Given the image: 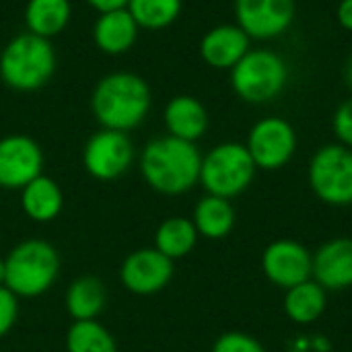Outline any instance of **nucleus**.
<instances>
[{"label": "nucleus", "instance_id": "1", "mask_svg": "<svg viewBox=\"0 0 352 352\" xmlns=\"http://www.w3.org/2000/svg\"><path fill=\"white\" fill-rule=\"evenodd\" d=\"M202 153L196 142L159 136L144 144L138 157L142 179L163 196H182L200 184Z\"/></svg>", "mask_w": 352, "mask_h": 352}, {"label": "nucleus", "instance_id": "2", "mask_svg": "<svg viewBox=\"0 0 352 352\" xmlns=\"http://www.w3.org/2000/svg\"><path fill=\"white\" fill-rule=\"evenodd\" d=\"M153 95L148 82L126 70L105 74L91 93V111L101 128L130 132L151 111Z\"/></svg>", "mask_w": 352, "mask_h": 352}, {"label": "nucleus", "instance_id": "3", "mask_svg": "<svg viewBox=\"0 0 352 352\" xmlns=\"http://www.w3.org/2000/svg\"><path fill=\"white\" fill-rule=\"evenodd\" d=\"M56 52L50 39L29 31L14 35L0 52V78L19 93L45 87L56 72Z\"/></svg>", "mask_w": 352, "mask_h": 352}, {"label": "nucleus", "instance_id": "4", "mask_svg": "<svg viewBox=\"0 0 352 352\" xmlns=\"http://www.w3.org/2000/svg\"><path fill=\"white\" fill-rule=\"evenodd\" d=\"M60 274V256L43 239H25L4 258V287L19 299H35L47 293Z\"/></svg>", "mask_w": 352, "mask_h": 352}, {"label": "nucleus", "instance_id": "5", "mask_svg": "<svg viewBox=\"0 0 352 352\" xmlns=\"http://www.w3.org/2000/svg\"><path fill=\"white\" fill-rule=\"evenodd\" d=\"M229 72L233 93L254 105L274 101L289 85L287 60L266 47L250 50Z\"/></svg>", "mask_w": 352, "mask_h": 352}, {"label": "nucleus", "instance_id": "6", "mask_svg": "<svg viewBox=\"0 0 352 352\" xmlns=\"http://www.w3.org/2000/svg\"><path fill=\"white\" fill-rule=\"evenodd\" d=\"M256 171L258 167L252 161L245 144L221 142L202 155L200 186L206 194L233 200L254 184Z\"/></svg>", "mask_w": 352, "mask_h": 352}, {"label": "nucleus", "instance_id": "7", "mask_svg": "<svg viewBox=\"0 0 352 352\" xmlns=\"http://www.w3.org/2000/svg\"><path fill=\"white\" fill-rule=\"evenodd\" d=\"M307 182L324 204L352 206V148L340 142L318 148L309 161Z\"/></svg>", "mask_w": 352, "mask_h": 352}, {"label": "nucleus", "instance_id": "8", "mask_svg": "<svg viewBox=\"0 0 352 352\" xmlns=\"http://www.w3.org/2000/svg\"><path fill=\"white\" fill-rule=\"evenodd\" d=\"M245 148L258 169L276 171L293 161L297 153V132L289 120L266 116L250 128Z\"/></svg>", "mask_w": 352, "mask_h": 352}, {"label": "nucleus", "instance_id": "9", "mask_svg": "<svg viewBox=\"0 0 352 352\" xmlns=\"http://www.w3.org/2000/svg\"><path fill=\"white\" fill-rule=\"evenodd\" d=\"M136 159L128 132L97 130L82 146V165L87 173L99 182H113L126 175Z\"/></svg>", "mask_w": 352, "mask_h": 352}, {"label": "nucleus", "instance_id": "10", "mask_svg": "<svg viewBox=\"0 0 352 352\" xmlns=\"http://www.w3.org/2000/svg\"><path fill=\"white\" fill-rule=\"evenodd\" d=\"M235 23L250 39L268 41L287 33L295 21V0H235Z\"/></svg>", "mask_w": 352, "mask_h": 352}, {"label": "nucleus", "instance_id": "11", "mask_svg": "<svg viewBox=\"0 0 352 352\" xmlns=\"http://www.w3.org/2000/svg\"><path fill=\"white\" fill-rule=\"evenodd\" d=\"M314 254L295 239H276L262 252V272L268 283L289 291L311 278Z\"/></svg>", "mask_w": 352, "mask_h": 352}, {"label": "nucleus", "instance_id": "12", "mask_svg": "<svg viewBox=\"0 0 352 352\" xmlns=\"http://www.w3.org/2000/svg\"><path fill=\"white\" fill-rule=\"evenodd\" d=\"M173 272V260H169L155 248H142L126 256L120 266V280L128 293L148 297L167 289Z\"/></svg>", "mask_w": 352, "mask_h": 352}, {"label": "nucleus", "instance_id": "13", "mask_svg": "<svg viewBox=\"0 0 352 352\" xmlns=\"http://www.w3.org/2000/svg\"><path fill=\"white\" fill-rule=\"evenodd\" d=\"M43 171L41 146L27 134L0 138V188L23 190Z\"/></svg>", "mask_w": 352, "mask_h": 352}, {"label": "nucleus", "instance_id": "14", "mask_svg": "<svg viewBox=\"0 0 352 352\" xmlns=\"http://www.w3.org/2000/svg\"><path fill=\"white\" fill-rule=\"evenodd\" d=\"M311 278L330 291L352 289V237H334L314 252Z\"/></svg>", "mask_w": 352, "mask_h": 352}, {"label": "nucleus", "instance_id": "15", "mask_svg": "<svg viewBox=\"0 0 352 352\" xmlns=\"http://www.w3.org/2000/svg\"><path fill=\"white\" fill-rule=\"evenodd\" d=\"M250 50L252 39L237 23L217 25L200 39V58L214 70H231Z\"/></svg>", "mask_w": 352, "mask_h": 352}, {"label": "nucleus", "instance_id": "16", "mask_svg": "<svg viewBox=\"0 0 352 352\" xmlns=\"http://www.w3.org/2000/svg\"><path fill=\"white\" fill-rule=\"evenodd\" d=\"M140 27L128 8L99 12L93 23V43L107 56H122L136 45Z\"/></svg>", "mask_w": 352, "mask_h": 352}, {"label": "nucleus", "instance_id": "17", "mask_svg": "<svg viewBox=\"0 0 352 352\" xmlns=\"http://www.w3.org/2000/svg\"><path fill=\"white\" fill-rule=\"evenodd\" d=\"M163 122L169 136L198 142L208 130V111L202 101L192 95H175L163 111Z\"/></svg>", "mask_w": 352, "mask_h": 352}, {"label": "nucleus", "instance_id": "18", "mask_svg": "<svg viewBox=\"0 0 352 352\" xmlns=\"http://www.w3.org/2000/svg\"><path fill=\"white\" fill-rule=\"evenodd\" d=\"M235 221H237V214H235L231 200L212 196V194L202 196L196 202L194 212H192V223L198 235L210 241L225 239L233 231Z\"/></svg>", "mask_w": 352, "mask_h": 352}, {"label": "nucleus", "instance_id": "19", "mask_svg": "<svg viewBox=\"0 0 352 352\" xmlns=\"http://www.w3.org/2000/svg\"><path fill=\"white\" fill-rule=\"evenodd\" d=\"M62 206L64 194L60 186L43 173L21 190V208L33 223H52L62 212Z\"/></svg>", "mask_w": 352, "mask_h": 352}, {"label": "nucleus", "instance_id": "20", "mask_svg": "<svg viewBox=\"0 0 352 352\" xmlns=\"http://www.w3.org/2000/svg\"><path fill=\"white\" fill-rule=\"evenodd\" d=\"M107 305L105 285L95 276H78L74 278L64 293L66 314L74 322L97 320Z\"/></svg>", "mask_w": 352, "mask_h": 352}, {"label": "nucleus", "instance_id": "21", "mask_svg": "<svg viewBox=\"0 0 352 352\" xmlns=\"http://www.w3.org/2000/svg\"><path fill=\"white\" fill-rule=\"evenodd\" d=\"M285 314L293 324L311 326L316 324L328 307V291L320 287L314 278L285 291L283 301Z\"/></svg>", "mask_w": 352, "mask_h": 352}, {"label": "nucleus", "instance_id": "22", "mask_svg": "<svg viewBox=\"0 0 352 352\" xmlns=\"http://www.w3.org/2000/svg\"><path fill=\"white\" fill-rule=\"evenodd\" d=\"M72 19L70 0H27L25 27L29 33L52 39L66 31Z\"/></svg>", "mask_w": 352, "mask_h": 352}, {"label": "nucleus", "instance_id": "23", "mask_svg": "<svg viewBox=\"0 0 352 352\" xmlns=\"http://www.w3.org/2000/svg\"><path fill=\"white\" fill-rule=\"evenodd\" d=\"M198 231L192 223V219L186 217H169L161 221V225L155 231V250H159L169 260H182L198 243Z\"/></svg>", "mask_w": 352, "mask_h": 352}, {"label": "nucleus", "instance_id": "24", "mask_svg": "<svg viewBox=\"0 0 352 352\" xmlns=\"http://www.w3.org/2000/svg\"><path fill=\"white\" fill-rule=\"evenodd\" d=\"M126 8L140 29L161 31L179 19L184 0H128Z\"/></svg>", "mask_w": 352, "mask_h": 352}, {"label": "nucleus", "instance_id": "25", "mask_svg": "<svg viewBox=\"0 0 352 352\" xmlns=\"http://www.w3.org/2000/svg\"><path fill=\"white\" fill-rule=\"evenodd\" d=\"M66 352H118L113 334L97 320L72 322L64 338Z\"/></svg>", "mask_w": 352, "mask_h": 352}, {"label": "nucleus", "instance_id": "26", "mask_svg": "<svg viewBox=\"0 0 352 352\" xmlns=\"http://www.w3.org/2000/svg\"><path fill=\"white\" fill-rule=\"evenodd\" d=\"M210 352H266V349L245 332H225L214 340Z\"/></svg>", "mask_w": 352, "mask_h": 352}, {"label": "nucleus", "instance_id": "27", "mask_svg": "<svg viewBox=\"0 0 352 352\" xmlns=\"http://www.w3.org/2000/svg\"><path fill=\"white\" fill-rule=\"evenodd\" d=\"M19 320V297L8 291L6 287H0V338H4Z\"/></svg>", "mask_w": 352, "mask_h": 352}, {"label": "nucleus", "instance_id": "28", "mask_svg": "<svg viewBox=\"0 0 352 352\" xmlns=\"http://www.w3.org/2000/svg\"><path fill=\"white\" fill-rule=\"evenodd\" d=\"M332 130L340 144L352 148V97L338 105L332 118Z\"/></svg>", "mask_w": 352, "mask_h": 352}, {"label": "nucleus", "instance_id": "29", "mask_svg": "<svg viewBox=\"0 0 352 352\" xmlns=\"http://www.w3.org/2000/svg\"><path fill=\"white\" fill-rule=\"evenodd\" d=\"M336 21L342 29L352 31V0H340L336 8Z\"/></svg>", "mask_w": 352, "mask_h": 352}, {"label": "nucleus", "instance_id": "30", "mask_svg": "<svg viewBox=\"0 0 352 352\" xmlns=\"http://www.w3.org/2000/svg\"><path fill=\"white\" fill-rule=\"evenodd\" d=\"M89 6H93L97 12H107V10H116V8H124L128 4V0H85Z\"/></svg>", "mask_w": 352, "mask_h": 352}, {"label": "nucleus", "instance_id": "31", "mask_svg": "<svg viewBox=\"0 0 352 352\" xmlns=\"http://www.w3.org/2000/svg\"><path fill=\"white\" fill-rule=\"evenodd\" d=\"M346 82H349V87L352 89V58L349 60V64H346Z\"/></svg>", "mask_w": 352, "mask_h": 352}, {"label": "nucleus", "instance_id": "32", "mask_svg": "<svg viewBox=\"0 0 352 352\" xmlns=\"http://www.w3.org/2000/svg\"><path fill=\"white\" fill-rule=\"evenodd\" d=\"M0 287H4V258H0Z\"/></svg>", "mask_w": 352, "mask_h": 352}]
</instances>
